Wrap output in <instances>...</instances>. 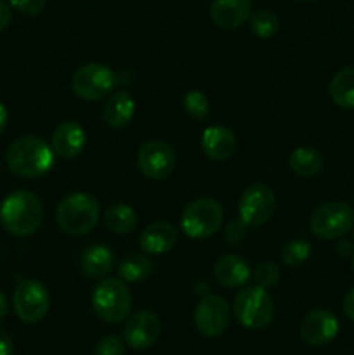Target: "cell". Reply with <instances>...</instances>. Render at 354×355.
<instances>
[{"label": "cell", "instance_id": "6", "mask_svg": "<svg viewBox=\"0 0 354 355\" xmlns=\"http://www.w3.org/2000/svg\"><path fill=\"white\" fill-rule=\"evenodd\" d=\"M235 318L246 329L266 328L274 314V304L266 290L259 286L243 288L235 298Z\"/></svg>", "mask_w": 354, "mask_h": 355}, {"label": "cell", "instance_id": "22", "mask_svg": "<svg viewBox=\"0 0 354 355\" xmlns=\"http://www.w3.org/2000/svg\"><path fill=\"white\" fill-rule=\"evenodd\" d=\"M330 96L339 107L354 110V66L339 69L330 82Z\"/></svg>", "mask_w": 354, "mask_h": 355}, {"label": "cell", "instance_id": "31", "mask_svg": "<svg viewBox=\"0 0 354 355\" xmlns=\"http://www.w3.org/2000/svg\"><path fill=\"white\" fill-rule=\"evenodd\" d=\"M9 6L23 16H38L47 6V0H9Z\"/></svg>", "mask_w": 354, "mask_h": 355}, {"label": "cell", "instance_id": "8", "mask_svg": "<svg viewBox=\"0 0 354 355\" xmlns=\"http://www.w3.org/2000/svg\"><path fill=\"white\" fill-rule=\"evenodd\" d=\"M14 312L28 324L42 321L51 309V295L47 288L35 279H24L14 290Z\"/></svg>", "mask_w": 354, "mask_h": 355}, {"label": "cell", "instance_id": "5", "mask_svg": "<svg viewBox=\"0 0 354 355\" xmlns=\"http://www.w3.org/2000/svg\"><path fill=\"white\" fill-rule=\"evenodd\" d=\"M224 220L222 207L210 198H198L191 201L183 211L180 227L191 239L212 238Z\"/></svg>", "mask_w": 354, "mask_h": 355}, {"label": "cell", "instance_id": "18", "mask_svg": "<svg viewBox=\"0 0 354 355\" xmlns=\"http://www.w3.org/2000/svg\"><path fill=\"white\" fill-rule=\"evenodd\" d=\"M177 243V231L169 222H153L142 231L139 238V245L146 253L151 255H162V253L170 252Z\"/></svg>", "mask_w": 354, "mask_h": 355}, {"label": "cell", "instance_id": "27", "mask_svg": "<svg viewBox=\"0 0 354 355\" xmlns=\"http://www.w3.org/2000/svg\"><path fill=\"white\" fill-rule=\"evenodd\" d=\"M309 257H311V245L305 239H295V241L287 243L281 250V260L292 267L302 266L307 262Z\"/></svg>", "mask_w": 354, "mask_h": 355}, {"label": "cell", "instance_id": "34", "mask_svg": "<svg viewBox=\"0 0 354 355\" xmlns=\"http://www.w3.org/2000/svg\"><path fill=\"white\" fill-rule=\"evenodd\" d=\"M12 21V14H10V7L7 6L3 0H0V31L6 30Z\"/></svg>", "mask_w": 354, "mask_h": 355}, {"label": "cell", "instance_id": "2", "mask_svg": "<svg viewBox=\"0 0 354 355\" xmlns=\"http://www.w3.org/2000/svg\"><path fill=\"white\" fill-rule=\"evenodd\" d=\"M44 220L40 198L30 191H14L0 205V224L16 238L31 236Z\"/></svg>", "mask_w": 354, "mask_h": 355}, {"label": "cell", "instance_id": "26", "mask_svg": "<svg viewBox=\"0 0 354 355\" xmlns=\"http://www.w3.org/2000/svg\"><path fill=\"white\" fill-rule=\"evenodd\" d=\"M250 30L259 38H271L280 30V19L274 12L267 9H260L250 16Z\"/></svg>", "mask_w": 354, "mask_h": 355}, {"label": "cell", "instance_id": "17", "mask_svg": "<svg viewBox=\"0 0 354 355\" xmlns=\"http://www.w3.org/2000/svg\"><path fill=\"white\" fill-rule=\"evenodd\" d=\"M201 149L214 162H226L236 151V135L228 127H208L201 134Z\"/></svg>", "mask_w": 354, "mask_h": 355}, {"label": "cell", "instance_id": "1", "mask_svg": "<svg viewBox=\"0 0 354 355\" xmlns=\"http://www.w3.org/2000/svg\"><path fill=\"white\" fill-rule=\"evenodd\" d=\"M6 162L14 175L38 179L54 165V151L44 139L37 135H23L7 148Z\"/></svg>", "mask_w": 354, "mask_h": 355}, {"label": "cell", "instance_id": "21", "mask_svg": "<svg viewBox=\"0 0 354 355\" xmlns=\"http://www.w3.org/2000/svg\"><path fill=\"white\" fill-rule=\"evenodd\" d=\"M134 110L135 104L130 94L125 92V90H120V92L111 94L106 103H104L103 120L108 127L121 128L132 120Z\"/></svg>", "mask_w": 354, "mask_h": 355}, {"label": "cell", "instance_id": "37", "mask_svg": "<svg viewBox=\"0 0 354 355\" xmlns=\"http://www.w3.org/2000/svg\"><path fill=\"white\" fill-rule=\"evenodd\" d=\"M7 312H9V305H7V300H6V297H3V293L0 291V321L6 318Z\"/></svg>", "mask_w": 354, "mask_h": 355}, {"label": "cell", "instance_id": "29", "mask_svg": "<svg viewBox=\"0 0 354 355\" xmlns=\"http://www.w3.org/2000/svg\"><path fill=\"white\" fill-rule=\"evenodd\" d=\"M280 267L274 262H264L260 263L255 269V274H253V281L259 288L262 290H267V288H273L274 284L280 281Z\"/></svg>", "mask_w": 354, "mask_h": 355}, {"label": "cell", "instance_id": "35", "mask_svg": "<svg viewBox=\"0 0 354 355\" xmlns=\"http://www.w3.org/2000/svg\"><path fill=\"white\" fill-rule=\"evenodd\" d=\"M344 314H346L351 321H354V288L346 295V298H344Z\"/></svg>", "mask_w": 354, "mask_h": 355}, {"label": "cell", "instance_id": "4", "mask_svg": "<svg viewBox=\"0 0 354 355\" xmlns=\"http://www.w3.org/2000/svg\"><path fill=\"white\" fill-rule=\"evenodd\" d=\"M92 309L101 321L118 324L130 315L132 297L125 283L117 277H106L92 291Z\"/></svg>", "mask_w": 354, "mask_h": 355}, {"label": "cell", "instance_id": "12", "mask_svg": "<svg viewBox=\"0 0 354 355\" xmlns=\"http://www.w3.org/2000/svg\"><path fill=\"white\" fill-rule=\"evenodd\" d=\"M231 322V307L228 300L219 295H208L198 304L194 312L196 329L207 338L221 336Z\"/></svg>", "mask_w": 354, "mask_h": 355}, {"label": "cell", "instance_id": "20", "mask_svg": "<svg viewBox=\"0 0 354 355\" xmlns=\"http://www.w3.org/2000/svg\"><path fill=\"white\" fill-rule=\"evenodd\" d=\"M80 269L90 279H104L113 269V253L104 245H90L80 255Z\"/></svg>", "mask_w": 354, "mask_h": 355}, {"label": "cell", "instance_id": "28", "mask_svg": "<svg viewBox=\"0 0 354 355\" xmlns=\"http://www.w3.org/2000/svg\"><path fill=\"white\" fill-rule=\"evenodd\" d=\"M184 110L189 116L196 118V120H203L210 113V104H208L207 96L200 90H189L184 96Z\"/></svg>", "mask_w": 354, "mask_h": 355}, {"label": "cell", "instance_id": "9", "mask_svg": "<svg viewBox=\"0 0 354 355\" xmlns=\"http://www.w3.org/2000/svg\"><path fill=\"white\" fill-rule=\"evenodd\" d=\"M117 85V75L108 66L99 62H89L76 69L73 75V92L83 101H99L111 94Z\"/></svg>", "mask_w": 354, "mask_h": 355}, {"label": "cell", "instance_id": "33", "mask_svg": "<svg viewBox=\"0 0 354 355\" xmlns=\"http://www.w3.org/2000/svg\"><path fill=\"white\" fill-rule=\"evenodd\" d=\"M14 342L3 329H0V355H12Z\"/></svg>", "mask_w": 354, "mask_h": 355}, {"label": "cell", "instance_id": "19", "mask_svg": "<svg viewBox=\"0 0 354 355\" xmlns=\"http://www.w3.org/2000/svg\"><path fill=\"white\" fill-rule=\"evenodd\" d=\"M214 276L222 286L239 288L250 279V267L242 257L224 255L215 262Z\"/></svg>", "mask_w": 354, "mask_h": 355}, {"label": "cell", "instance_id": "25", "mask_svg": "<svg viewBox=\"0 0 354 355\" xmlns=\"http://www.w3.org/2000/svg\"><path fill=\"white\" fill-rule=\"evenodd\" d=\"M153 263L148 257L141 255V253H130L121 260L120 267H118V274H120L121 281L127 283H137V281H144L146 277L151 276Z\"/></svg>", "mask_w": 354, "mask_h": 355}, {"label": "cell", "instance_id": "7", "mask_svg": "<svg viewBox=\"0 0 354 355\" xmlns=\"http://www.w3.org/2000/svg\"><path fill=\"white\" fill-rule=\"evenodd\" d=\"M309 227L319 239H339L354 227V211L344 201H328L312 211Z\"/></svg>", "mask_w": 354, "mask_h": 355}, {"label": "cell", "instance_id": "38", "mask_svg": "<svg viewBox=\"0 0 354 355\" xmlns=\"http://www.w3.org/2000/svg\"><path fill=\"white\" fill-rule=\"evenodd\" d=\"M6 125H7V110H6V106L0 103V134L3 132Z\"/></svg>", "mask_w": 354, "mask_h": 355}, {"label": "cell", "instance_id": "13", "mask_svg": "<svg viewBox=\"0 0 354 355\" xmlns=\"http://www.w3.org/2000/svg\"><path fill=\"white\" fill-rule=\"evenodd\" d=\"M162 333V322L151 311H137L127 318L124 326V342L130 349L146 350L155 345Z\"/></svg>", "mask_w": 354, "mask_h": 355}, {"label": "cell", "instance_id": "11", "mask_svg": "<svg viewBox=\"0 0 354 355\" xmlns=\"http://www.w3.org/2000/svg\"><path fill=\"white\" fill-rule=\"evenodd\" d=\"M176 153L167 142L148 141L139 148L137 166L144 177L151 180L169 179L176 170Z\"/></svg>", "mask_w": 354, "mask_h": 355}, {"label": "cell", "instance_id": "39", "mask_svg": "<svg viewBox=\"0 0 354 355\" xmlns=\"http://www.w3.org/2000/svg\"><path fill=\"white\" fill-rule=\"evenodd\" d=\"M351 263H353V270H354V253H353V262H351Z\"/></svg>", "mask_w": 354, "mask_h": 355}, {"label": "cell", "instance_id": "3", "mask_svg": "<svg viewBox=\"0 0 354 355\" xmlns=\"http://www.w3.org/2000/svg\"><path fill=\"white\" fill-rule=\"evenodd\" d=\"M99 220V203L90 194L71 193L62 198L56 210V222L69 236L87 234Z\"/></svg>", "mask_w": 354, "mask_h": 355}, {"label": "cell", "instance_id": "23", "mask_svg": "<svg viewBox=\"0 0 354 355\" xmlns=\"http://www.w3.org/2000/svg\"><path fill=\"white\" fill-rule=\"evenodd\" d=\"M292 172L298 177H312L323 170V156L314 148L301 146L294 149L288 158Z\"/></svg>", "mask_w": 354, "mask_h": 355}, {"label": "cell", "instance_id": "40", "mask_svg": "<svg viewBox=\"0 0 354 355\" xmlns=\"http://www.w3.org/2000/svg\"><path fill=\"white\" fill-rule=\"evenodd\" d=\"M301 2H312V0H301Z\"/></svg>", "mask_w": 354, "mask_h": 355}, {"label": "cell", "instance_id": "30", "mask_svg": "<svg viewBox=\"0 0 354 355\" xmlns=\"http://www.w3.org/2000/svg\"><path fill=\"white\" fill-rule=\"evenodd\" d=\"M96 355H124L125 354V342H121V338L118 336H103V338L97 342L96 349H94Z\"/></svg>", "mask_w": 354, "mask_h": 355}, {"label": "cell", "instance_id": "36", "mask_svg": "<svg viewBox=\"0 0 354 355\" xmlns=\"http://www.w3.org/2000/svg\"><path fill=\"white\" fill-rule=\"evenodd\" d=\"M337 253H340V255H344V257L351 255V253H354L353 245H351L349 241H342V243H339V246H337Z\"/></svg>", "mask_w": 354, "mask_h": 355}, {"label": "cell", "instance_id": "14", "mask_svg": "<svg viewBox=\"0 0 354 355\" xmlns=\"http://www.w3.org/2000/svg\"><path fill=\"white\" fill-rule=\"evenodd\" d=\"M339 333V321L335 314L326 309H314L301 321V338L307 345L323 347L332 342Z\"/></svg>", "mask_w": 354, "mask_h": 355}, {"label": "cell", "instance_id": "10", "mask_svg": "<svg viewBox=\"0 0 354 355\" xmlns=\"http://www.w3.org/2000/svg\"><path fill=\"white\" fill-rule=\"evenodd\" d=\"M274 208H276L274 191L266 184H253L246 187L245 193L239 198V220L246 227H259L273 217Z\"/></svg>", "mask_w": 354, "mask_h": 355}, {"label": "cell", "instance_id": "15", "mask_svg": "<svg viewBox=\"0 0 354 355\" xmlns=\"http://www.w3.org/2000/svg\"><path fill=\"white\" fill-rule=\"evenodd\" d=\"M252 16L250 0H212L210 17L215 26L222 30H235Z\"/></svg>", "mask_w": 354, "mask_h": 355}, {"label": "cell", "instance_id": "16", "mask_svg": "<svg viewBox=\"0 0 354 355\" xmlns=\"http://www.w3.org/2000/svg\"><path fill=\"white\" fill-rule=\"evenodd\" d=\"M85 146V130L76 121H65L52 132L51 148L61 158H75Z\"/></svg>", "mask_w": 354, "mask_h": 355}, {"label": "cell", "instance_id": "24", "mask_svg": "<svg viewBox=\"0 0 354 355\" xmlns=\"http://www.w3.org/2000/svg\"><path fill=\"white\" fill-rule=\"evenodd\" d=\"M104 225L115 234L125 236L137 225V214L128 205H113L104 214Z\"/></svg>", "mask_w": 354, "mask_h": 355}, {"label": "cell", "instance_id": "32", "mask_svg": "<svg viewBox=\"0 0 354 355\" xmlns=\"http://www.w3.org/2000/svg\"><path fill=\"white\" fill-rule=\"evenodd\" d=\"M246 238V225L243 224L239 218L231 220L224 229V239L231 245H238V243L245 241Z\"/></svg>", "mask_w": 354, "mask_h": 355}]
</instances>
